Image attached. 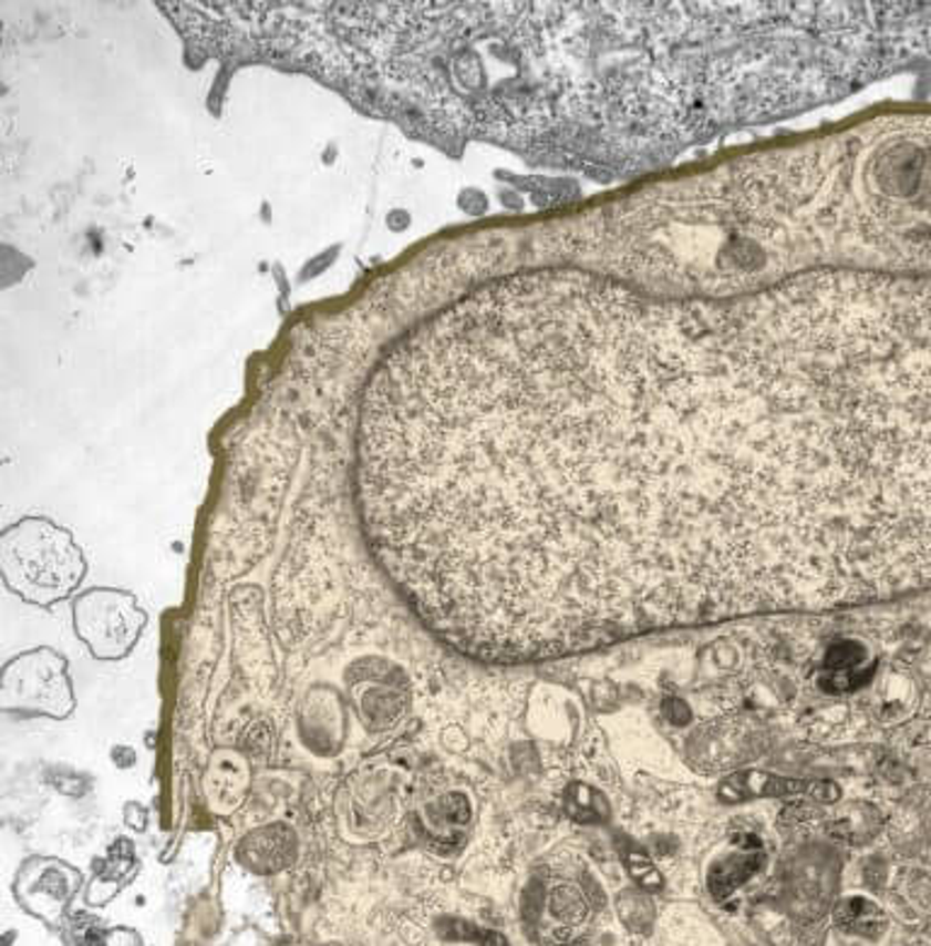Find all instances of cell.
<instances>
[{"label":"cell","mask_w":931,"mask_h":946,"mask_svg":"<svg viewBox=\"0 0 931 946\" xmlns=\"http://www.w3.org/2000/svg\"><path fill=\"white\" fill-rule=\"evenodd\" d=\"M356 503L413 615L488 662L931 590V279H493L381 357Z\"/></svg>","instance_id":"obj_1"},{"label":"cell","mask_w":931,"mask_h":946,"mask_svg":"<svg viewBox=\"0 0 931 946\" xmlns=\"http://www.w3.org/2000/svg\"><path fill=\"white\" fill-rule=\"evenodd\" d=\"M0 573L24 603L51 607L79 590L85 558L69 529L44 517H24L0 536Z\"/></svg>","instance_id":"obj_2"},{"label":"cell","mask_w":931,"mask_h":946,"mask_svg":"<svg viewBox=\"0 0 931 946\" xmlns=\"http://www.w3.org/2000/svg\"><path fill=\"white\" fill-rule=\"evenodd\" d=\"M0 707L20 716L69 719L75 709L69 660L54 648H32L12 658L0 680Z\"/></svg>","instance_id":"obj_3"},{"label":"cell","mask_w":931,"mask_h":946,"mask_svg":"<svg viewBox=\"0 0 931 946\" xmlns=\"http://www.w3.org/2000/svg\"><path fill=\"white\" fill-rule=\"evenodd\" d=\"M148 624L146 611L132 593L95 587L75 597V636L97 660H122L134 650Z\"/></svg>","instance_id":"obj_4"},{"label":"cell","mask_w":931,"mask_h":946,"mask_svg":"<svg viewBox=\"0 0 931 946\" xmlns=\"http://www.w3.org/2000/svg\"><path fill=\"white\" fill-rule=\"evenodd\" d=\"M81 872L61 860L34 856L24 862L15 878V896L24 911L46 923H59L81 888Z\"/></svg>","instance_id":"obj_5"},{"label":"cell","mask_w":931,"mask_h":946,"mask_svg":"<svg viewBox=\"0 0 931 946\" xmlns=\"http://www.w3.org/2000/svg\"><path fill=\"white\" fill-rule=\"evenodd\" d=\"M236 856L255 874L282 872L297 856V835L285 823L262 825L240 840Z\"/></svg>","instance_id":"obj_6"},{"label":"cell","mask_w":931,"mask_h":946,"mask_svg":"<svg viewBox=\"0 0 931 946\" xmlns=\"http://www.w3.org/2000/svg\"><path fill=\"white\" fill-rule=\"evenodd\" d=\"M830 784H808V782H794V779H779L772 774H762V772H747L739 774L731 782H725L721 789V799L723 801H743L752 794H800V791H813L815 796L823 801H832L837 796V791H823Z\"/></svg>","instance_id":"obj_7"},{"label":"cell","mask_w":931,"mask_h":946,"mask_svg":"<svg viewBox=\"0 0 931 946\" xmlns=\"http://www.w3.org/2000/svg\"><path fill=\"white\" fill-rule=\"evenodd\" d=\"M832 919H835V927H839L841 932L861 939H869V942L881 939L888 929L886 913L873 901L861 898V896L839 901L832 907Z\"/></svg>","instance_id":"obj_8"},{"label":"cell","mask_w":931,"mask_h":946,"mask_svg":"<svg viewBox=\"0 0 931 946\" xmlns=\"http://www.w3.org/2000/svg\"><path fill=\"white\" fill-rule=\"evenodd\" d=\"M759 862L762 856L749 854V856H731V860L713 866V872L708 874L711 896L716 901L731 898L735 888L747 884V881L757 874Z\"/></svg>","instance_id":"obj_9"},{"label":"cell","mask_w":931,"mask_h":946,"mask_svg":"<svg viewBox=\"0 0 931 946\" xmlns=\"http://www.w3.org/2000/svg\"><path fill=\"white\" fill-rule=\"evenodd\" d=\"M617 911H619L623 927L631 929L633 935H645V932L653 929L655 917H658L653 901H650L641 891L619 893Z\"/></svg>","instance_id":"obj_10"},{"label":"cell","mask_w":931,"mask_h":946,"mask_svg":"<svg viewBox=\"0 0 931 946\" xmlns=\"http://www.w3.org/2000/svg\"><path fill=\"white\" fill-rule=\"evenodd\" d=\"M627 866H629V874L638 881V886L641 888L655 891L662 886V878H660V872L655 868V864L650 862L641 850H629L627 852Z\"/></svg>","instance_id":"obj_11"},{"label":"cell","mask_w":931,"mask_h":946,"mask_svg":"<svg viewBox=\"0 0 931 946\" xmlns=\"http://www.w3.org/2000/svg\"><path fill=\"white\" fill-rule=\"evenodd\" d=\"M861 658H863V650L857 644L841 641L830 650V654H827L825 668H827V672H832V675L851 672L861 662Z\"/></svg>","instance_id":"obj_12"},{"label":"cell","mask_w":931,"mask_h":946,"mask_svg":"<svg viewBox=\"0 0 931 946\" xmlns=\"http://www.w3.org/2000/svg\"><path fill=\"white\" fill-rule=\"evenodd\" d=\"M124 821H126V825H130V827L138 830V833H144L146 823H148V813H146V809H144L142 803L130 801V803L124 805Z\"/></svg>","instance_id":"obj_13"},{"label":"cell","mask_w":931,"mask_h":946,"mask_svg":"<svg viewBox=\"0 0 931 946\" xmlns=\"http://www.w3.org/2000/svg\"><path fill=\"white\" fill-rule=\"evenodd\" d=\"M665 716L674 726H684V723H689V719H692V711L686 709L684 701L668 699L665 701Z\"/></svg>","instance_id":"obj_14"},{"label":"cell","mask_w":931,"mask_h":946,"mask_svg":"<svg viewBox=\"0 0 931 946\" xmlns=\"http://www.w3.org/2000/svg\"><path fill=\"white\" fill-rule=\"evenodd\" d=\"M112 760L117 762V767H122V770H130V767L136 762V752L130 746H114Z\"/></svg>","instance_id":"obj_15"}]
</instances>
